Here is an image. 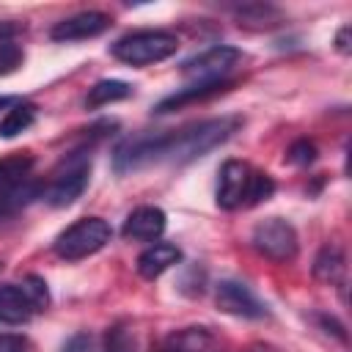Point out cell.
<instances>
[{
	"label": "cell",
	"instance_id": "cell-1",
	"mask_svg": "<svg viewBox=\"0 0 352 352\" xmlns=\"http://www.w3.org/2000/svg\"><path fill=\"white\" fill-rule=\"evenodd\" d=\"M239 124H242V118H236V116H220V118L187 124L182 129H168V132H162L160 162H176V165L192 162V160L209 154L212 148H217L220 143H226L239 129Z\"/></svg>",
	"mask_w": 352,
	"mask_h": 352
},
{
	"label": "cell",
	"instance_id": "cell-2",
	"mask_svg": "<svg viewBox=\"0 0 352 352\" xmlns=\"http://www.w3.org/2000/svg\"><path fill=\"white\" fill-rule=\"evenodd\" d=\"M176 50H179V38L168 30H135V33L121 36L110 47L113 58H118L121 63H129V66L160 63V60L170 58Z\"/></svg>",
	"mask_w": 352,
	"mask_h": 352
},
{
	"label": "cell",
	"instance_id": "cell-3",
	"mask_svg": "<svg viewBox=\"0 0 352 352\" xmlns=\"http://www.w3.org/2000/svg\"><path fill=\"white\" fill-rule=\"evenodd\" d=\"M113 236V228L107 220L102 217H80L77 223H72L66 231L58 234L52 250L58 258L63 261H80L88 258L94 253H99Z\"/></svg>",
	"mask_w": 352,
	"mask_h": 352
},
{
	"label": "cell",
	"instance_id": "cell-4",
	"mask_svg": "<svg viewBox=\"0 0 352 352\" xmlns=\"http://www.w3.org/2000/svg\"><path fill=\"white\" fill-rule=\"evenodd\" d=\"M88 176H91V160L85 157V148H80L69 157V162H63L55 170V179L50 182V187H44V201L55 209L74 204L85 192Z\"/></svg>",
	"mask_w": 352,
	"mask_h": 352
},
{
	"label": "cell",
	"instance_id": "cell-5",
	"mask_svg": "<svg viewBox=\"0 0 352 352\" xmlns=\"http://www.w3.org/2000/svg\"><path fill=\"white\" fill-rule=\"evenodd\" d=\"M250 242L261 256H267L270 261H278V264L292 261L300 250L297 231L283 217H267V220L256 223V228L250 234Z\"/></svg>",
	"mask_w": 352,
	"mask_h": 352
},
{
	"label": "cell",
	"instance_id": "cell-6",
	"mask_svg": "<svg viewBox=\"0 0 352 352\" xmlns=\"http://www.w3.org/2000/svg\"><path fill=\"white\" fill-rule=\"evenodd\" d=\"M242 58V52L236 47H228V44H214L192 58H187L182 63V74L190 77L192 82H209V80H223L234 66L236 60Z\"/></svg>",
	"mask_w": 352,
	"mask_h": 352
},
{
	"label": "cell",
	"instance_id": "cell-7",
	"mask_svg": "<svg viewBox=\"0 0 352 352\" xmlns=\"http://www.w3.org/2000/svg\"><path fill=\"white\" fill-rule=\"evenodd\" d=\"M250 176H253V168L248 162H242V160H226L223 168H220V173H217V192H214L217 206L226 209V212H234V209L245 206Z\"/></svg>",
	"mask_w": 352,
	"mask_h": 352
},
{
	"label": "cell",
	"instance_id": "cell-8",
	"mask_svg": "<svg viewBox=\"0 0 352 352\" xmlns=\"http://www.w3.org/2000/svg\"><path fill=\"white\" fill-rule=\"evenodd\" d=\"M214 305L223 314L239 316V319H264L267 305L250 292V286L239 280H220L214 286Z\"/></svg>",
	"mask_w": 352,
	"mask_h": 352
},
{
	"label": "cell",
	"instance_id": "cell-9",
	"mask_svg": "<svg viewBox=\"0 0 352 352\" xmlns=\"http://www.w3.org/2000/svg\"><path fill=\"white\" fill-rule=\"evenodd\" d=\"M107 28H110V16L104 11H80V14H72L55 22L50 30V38L52 41H82V38L102 36Z\"/></svg>",
	"mask_w": 352,
	"mask_h": 352
},
{
	"label": "cell",
	"instance_id": "cell-10",
	"mask_svg": "<svg viewBox=\"0 0 352 352\" xmlns=\"http://www.w3.org/2000/svg\"><path fill=\"white\" fill-rule=\"evenodd\" d=\"M165 226H168V217L160 206H138L126 214L121 234L124 239H132V242H157L165 234Z\"/></svg>",
	"mask_w": 352,
	"mask_h": 352
},
{
	"label": "cell",
	"instance_id": "cell-11",
	"mask_svg": "<svg viewBox=\"0 0 352 352\" xmlns=\"http://www.w3.org/2000/svg\"><path fill=\"white\" fill-rule=\"evenodd\" d=\"M41 308L33 302L25 283H3L0 286V324H25Z\"/></svg>",
	"mask_w": 352,
	"mask_h": 352
},
{
	"label": "cell",
	"instance_id": "cell-12",
	"mask_svg": "<svg viewBox=\"0 0 352 352\" xmlns=\"http://www.w3.org/2000/svg\"><path fill=\"white\" fill-rule=\"evenodd\" d=\"M234 85V80H209V82H190V85H184V88H179V91H173V94H168L165 99H160L157 104H154V116H165V113H173V110H179V107H184V104H192V102H204V99H209V96H214V94H223L226 88H231Z\"/></svg>",
	"mask_w": 352,
	"mask_h": 352
},
{
	"label": "cell",
	"instance_id": "cell-13",
	"mask_svg": "<svg viewBox=\"0 0 352 352\" xmlns=\"http://www.w3.org/2000/svg\"><path fill=\"white\" fill-rule=\"evenodd\" d=\"M179 261H182V250L176 245H170V242H154V245H148L138 256V264L135 267H138V275L140 278L154 280V278H160L165 270H170Z\"/></svg>",
	"mask_w": 352,
	"mask_h": 352
},
{
	"label": "cell",
	"instance_id": "cell-14",
	"mask_svg": "<svg viewBox=\"0 0 352 352\" xmlns=\"http://www.w3.org/2000/svg\"><path fill=\"white\" fill-rule=\"evenodd\" d=\"M212 333L206 327H182L170 333L160 352H212Z\"/></svg>",
	"mask_w": 352,
	"mask_h": 352
},
{
	"label": "cell",
	"instance_id": "cell-15",
	"mask_svg": "<svg viewBox=\"0 0 352 352\" xmlns=\"http://www.w3.org/2000/svg\"><path fill=\"white\" fill-rule=\"evenodd\" d=\"M231 14L236 16L239 25L261 30V28H275L280 25V11L270 3H242V6H231Z\"/></svg>",
	"mask_w": 352,
	"mask_h": 352
},
{
	"label": "cell",
	"instance_id": "cell-16",
	"mask_svg": "<svg viewBox=\"0 0 352 352\" xmlns=\"http://www.w3.org/2000/svg\"><path fill=\"white\" fill-rule=\"evenodd\" d=\"M36 198H44V187L38 182H22L16 187H8V190H0V217H8L19 209H25L28 204H33Z\"/></svg>",
	"mask_w": 352,
	"mask_h": 352
},
{
	"label": "cell",
	"instance_id": "cell-17",
	"mask_svg": "<svg viewBox=\"0 0 352 352\" xmlns=\"http://www.w3.org/2000/svg\"><path fill=\"white\" fill-rule=\"evenodd\" d=\"M344 272H346V264H344L341 248L324 245L319 250V256L314 258V275L319 280H324V283H341L344 286Z\"/></svg>",
	"mask_w": 352,
	"mask_h": 352
},
{
	"label": "cell",
	"instance_id": "cell-18",
	"mask_svg": "<svg viewBox=\"0 0 352 352\" xmlns=\"http://www.w3.org/2000/svg\"><path fill=\"white\" fill-rule=\"evenodd\" d=\"M36 124V104L33 102H16L6 110V116L0 118V138H16L25 129H30Z\"/></svg>",
	"mask_w": 352,
	"mask_h": 352
},
{
	"label": "cell",
	"instance_id": "cell-19",
	"mask_svg": "<svg viewBox=\"0 0 352 352\" xmlns=\"http://www.w3.org/2000/svg\"><path fill=\"white\" fill-rule=\"evenodd\" d=\"M126 96H132V85H129V82H124V80H99V82L88 91L85 107H104V104L121 102V99H126Z\"/></svg>",
	"mask_w": 352,
	"mask_h": 352
},
{
	"label": "cell",
	"instance_id": "cell-20",
	"mask_svg": "<svg viewBox=\"0 0 352 352\" xmlns=\"http://www.w3.org/2000/svg\"><path fill=\"white\" fill-rule=\"evenodd\" d=\"M30 170H33V157L30 154L3 157L0 160V190H8V187L22 184Z\"/></svg>",
	"mask_w": 352,
	"mask_h": 352
},
{
	"label": "cell",
	"instance_id": "cell-21",
	"mask_svg": "<svg viewBox=\"0 0 352 352\" xmlns=\"http://www.w3.org/2000/svg\"><path fill=\"white\" fill-rule=\"evenodd\" d=\"M104 352H138L135 333L129 330V324L116 322L107 330V336H104Z\"/></svg>",
	"mask_w": 352,
	"mask_h": 352
},
{
	"label": "cell",
	"instance_id": "cell-22",
	"mask_svg": "<svg viewBox=\"0 0 352 352\" xmlns=\"http://www.w3.org/2000/svg\"><path fill=\"white\" fill-rule=\"evenodd\" d=\"M275 192V182L270 173H261V170H253L250 176V187H248V198H245V206H256L267 198H272Z\"/></svg>",
	"mask_w": 352,
	"mask_h": 352
},
{
	"label": "cell",
	"instance_id": "cell-23",
	"mask_svg": "<svg viewBox=\"0 0 352 352\" xmlns=\"http://www.w3.org/2000/svg\"><path fill=\"white\" fill-rule=\"evenodd\" d=\"M22 60H25V52H22V47L14 38L0 41V77L16 72L22 66Z\"/></svg>",
	"mask_w": 352,
	"mask_h": 352
},
{
	"label": "cell",
	"instance_id": "cell-24",
	"mask_svg": "<svg viewBox=\"0 0 352 352\" xmlns=\"http://www.w3.org/2000/svg\"><path fill=\"white\" fill-rule=\"evenodd\" d=\"M286 160L292 165H311L316 160V146L311 140H294L286 151Z\"/></svg>",
	"mask_w": 352,
	"mask_h": 352
},
{
	"label": "cell",
	"instance_id": "cell-25",
	"mask_svg": "<svg viewBox=\"0 0 352 352\" xmlns=\"http://www.w3.org/2000/svg\"><path fill=\"white\" fill-rule=\"evenodd\" d=\"M60 352H96V344H94V336L91 333H74Z\"/></svg>",
	"mask_w": 352,
	"mask_h": 352
},
{
	"label": "cell",
	"instance_id": "cell-26",
	"mask_svg": "<svg viewBox=\"0 0 352 352\" xmlns=\"http://www.w3.org/2000/svg\"><path fill=\"white\" fill-rule=\"evenodd\" d=\"M25 338L14 336V333H3L0 336V352H25Z\"/></svg>",
	"mask_w": 352,
	"mask_h": 352
},
{
	"label": "cell",
	"instance_id": "cell-27",
	"mask_svg": "<svg viewBox=\"0 0 352 352\" xmlns=\"http://www.w3.org/2000/svg\"><path fill=\"white\" fill-rule=\"evenodd\" d=\"M349 36H352V28H349V25H344V28L338 30V36H336V50H338L341 55H349V52H352V47H349Z\"/></svg>",
	"mask_w": 352,
	"mask_h": 352
},
{
	"label": "cell",
	"instance_id": "cell-28",
	"mask_svg": "<svg viewBox=\"0 0 352 352\" xmlns=\"http://www.w3.org/2000/svg\"><path fill=\"white\" fill-rule=\"evenodd\" d=\"M316 319H319V322H322V327H324V330H327V333H336V336H338V338H341V341H344V338H346V333H344V327H341V324H338V322H336V319H333V316H327V314H319V316H316Z\"/></svg>",
	"mask_w": 352,
	"mask_h": 352
},
{
	"label": "cell",
	"instance_id": "cell-29",
	"mask_svg": "<svg viewBox=\"0 0 352 352\" xmlns=\"http://www.w3.org/2000/svg\"><path fill=\"white\" fill-rule=\"evenodd\" d=\"M19 30H22V25H16V22H0V41H8Z\"/></svg>",
	"mask_w": 352,
	"mask_h": 352
},
{
	"label": "cell",
	"instance_id": "cell-30",
	"mask_svg": "<svg viewBox=\"0 0 352 352\" xmlns=\"http://www.w3.org/2000/svg\"><path fill=\"white\" fill-rule=\"evenodd\" d=\"M19 99L16 96H0V110H6V107H11V104H16Z\"/></svg>",
	"mask_w": 352,
	"mask_h": 352
}]
</instances>
